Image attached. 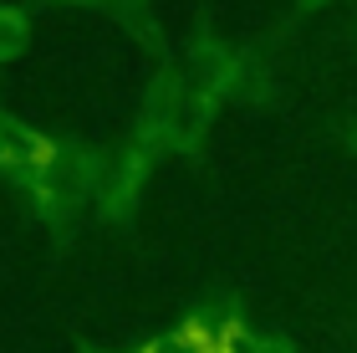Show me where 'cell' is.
Returning <instances> with one entry per match:
<instances>
[{
    "instance_id": "obj_1",
    "label": "cell",
    "mask_w": 357,
    "mask_h": 353,
    "mask_svg": "<svg viewBox=\"0 0 357 353\" xmlns=\"http://www.w3.org/2000/svg\"><path fill=\"white\" fill-rule=\"evenodd\" d=\"M21 164H31V169H52V164H56V143L46 138V134H31V138H26V159H21Z\"/></svg>"
}]
</instances>
